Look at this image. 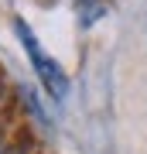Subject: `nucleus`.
Returning <instances> with one entry per match:
<instances>
[{
  "mask_svg": "<svg viewBox=\"0 0 147 154\" xmlns=\"http://www.w3.org/2000/svg\"><path fill=\"white\" fill-rule=\"evenodd\" d=\"M14 28H17V38H21V45L27 48V58H31V65H34V72H38V79H41V86L48 89V96L55 99V103H62V99L69 96V75H65V69L55 62L48 51L41 48L38 41H34V34H31V28L17 17L14 21Z\"/></svg>",
  "mask_w": 147,
  "mask_h": 154,
  "instance_id": "obj_1",
  "label": "nucleus"
},
{
  "mask_svg": "<svg viewBox=\"0 0 147 154\" xmlns=\"http://www.w3.org/2000/svg\"><path fill=\"white\" fill-rule=\"evenodd\" d=\"M0 154H4V151H0Z\"/></svg>",
  "mask_w": 147,
  "mask_h": 154,
  "instance_id": "obj_2",
  "label": "nucleus"
}]
</instances>
